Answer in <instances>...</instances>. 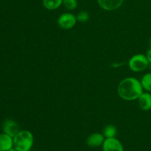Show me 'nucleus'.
<instances>
[{
	"label": "nucleus",
	"mask_w": 151,
	"mask_h": 151,
	"mask_svg": "<svg viewBox=\"0 0 151 151\" xmlns=\"http://www.w3.org/2000/svg\"><path fill=\"white\" fill-rule=\"evenodd\" d=\"M143 90L141 81L131 77L122 80L117 87L119 96L126 101L138 100L143 93Z\"/></svg>",
	"instance_id": "f257e3e1"
},
{
	"label": "nucleus",
	"mask_w": 151,
	"mask_h": 151,
	"mask_svg": "<svg viewBox=\"0 0 151 151\" xmlns=\"http://www.w3.org/2000/svg\"><path fill=\"white\" fill-rule=\"evenodd\" d=\"M34 137L27 130L20 131L13 137V147L18 151H29L33 146Z\"/></svg>",
	"instance_id": "f03ea898"
},
{
	"label": "nucleus",
	"mask_w": 151,
	"mask_h": 151,
	"mask_svg": "<svg viewBox=\"0 0 151 151\" xmlns=\"http://www.w3.org/2000/svg\"><path fill=\"white\" fill-rule=\"evenodd\" d=\"M150 65L147 56L143 54H137L132 56L128 61L129 68L135 72H141L145 70Z\"/></svg>",
	"instance_id": "7ed1b4c3"
},
{
	"label": "nucleus",
	"mask_w": 151,
	"mask_h": 151,
	"mask_svg": "<svg viewBox=\"0 0 151 151\" xmlns=\"http://www.w3.org/2000/svg\"><path fill=\"white\" fill-rule=\"evenodd\" d=\"M77 18L74 14L70 13H64L60 15L58 19V24L63 29H72L75 27L77 22Z\"/></svg>",
	"instance_id": "20e7f679"
},
{
	"label": "nucleus",
	"mask_w": 151,
	"mask_h": 151,
	"mask_svg": "<svg viewBox=\"0 0 151 151\" xmlns=\"http://www.w3.org/2000/svg\"><path fill=\"white\" fill-rule=\"evenodd\" d=\"M102 148L103 151H124L123 145L116 137L105 139Z\"/></svg>",
	"instance_id": "39448f33"
},
{
	"label": "nucleus",
	"mask_w": 151,
	"mask_h": 151,
	"mask_svg": "<svg viewBox=\"0 0 151 151\" xmlns=\"http://www.w3.org/2000/svg\"><path fill=\"white\" fill-rule=\"evenodd\" d=\"M2 128L4 134L10 136L13 138L20 131L19 125L13 119H7L4 121L2 125Z\"/></svg>",
	"instance_id": "423d86ee"
},
{
	"label": "nucleus",
	"mask_w": 151,
	"mask_h": 151,
	"mask_svg": "<svg viewBox=\"0 0 151 151\" xmlns=\"http://www.w3.org/2000/svg\"><path fill=\"white\" fill-rule=\"evenodd\" d=\"M124 0H97L99 6L107 11L114 10L122 6Z\"/></svg>",
	"instance_id": "0eeeda50"
},
{
	"label": "nucleus",
	"mask_w": 151,
	"mask_h": 151,
	"mask_svg": "<svg viewBox=\"0 0 151 151\" xmlns=\"http://www.w3.org/2000/svg\"><path fill=\"white\" fill-rule=\"evenodd\" d=\"M105 139L106 138L103 134L100 133H94L87 138L86 143L91 147H98L103 145Z\"/></svg>",
	"instance_id": "6e6552de"
},
{
	"label": "nucleus",
	"mask_w": 151,
	"mask_h": 151,
	"mask_svg": "<svg viewBox=\"0 0 151 151\" xmlns=\"http://www.w3.org/2000/svg\"><path fill=\"white\" fill-rule=\"evenodd\" d=\"M138 104L140 109L145 111L151 109V94L150 92H143L138 98Z\"/></svg>",
	"instance_id": "1a4fd4ad"
},
{
	"label": "nucleus",
	"mask_w": 151,
	"mask_h": 151,
	"mask_svg": "<svg viewBox=\"0 0 151 151\" xmlns=\"http://www.w3.org/2000/svg\"><path fill=\"white\" fill-rule=\"evenodd\" d=\"M13 147V138L7 134H0V151H8Z\"/></svg>",
	"instance_id": "9d476101"
},
{
	"label": "nucleus",
	"mask_w": 151,
	"mask_h": 151,
	"mask_svg": "<svg viewBox=\"0 0 151 151\" xmlns=\"http://www.w3.org/2000/svg\"><path fill=\"white\" fill-rule=\"evenodd\" d=\"M61 4H63V0H43V5L49 10H55Z\"/></svg>",
	"instance_id": "9b49d317"
},
{
	"label": "nucleus",
	"mask_w": 151,
	"mask_h": 151,
	"mask_svg": "<svg viewBox=\"0 0 151 151\" xmlns=\"http://www.w3.org/2000/svg\"><path fill=\"white\" fill-rule=\"evenodd\" d=\"M116 134H117V130L116 127L113 125H109L106 126L103 131V134L106 139L116 137Z\"/></svg>",
	"instance_id": "f8f14e48"
},
{
	"label": "nucleus",
	"mask_w": 151,
	"mask_h": 151,
	"mask_svg": "<svg viewBox=\"0 0 151 151\" xmlns=\"http://www.w3.org/2000/svg\"><path fill=\"white\" fill-rule=\"evenodd\" d=\"M141 83L143 89L147 92H151V72L143 75L141 80Z\"/></svg>",
	"instance_id": "ddd939ff"
},
{
	"label": "nucleus",
	"mask_w": 151,
	"mask_h": 151,
	"mask_svg": "<svg viewBox=\"0 0 151 151\" xmlns=\"http://www.w3.org/2000/svg\"><path fill=\"white\" fill-rule=\"evenodd\" d=\"M63 4L67 10H75L78 6L77 0H63Z\"/></svg>",
	"instance_id": "4468645a"
},
{
	"label": "nucleus",
	"mask_w": 151,
	"mask_h": 151,
	"mask_svg": "<svg viewBox=\"0 0 151 151\" xmlns=\"http://www.w3.org/2000/svg\"><path fill=\"white\" fill-rule=\"evenodd\" d=\"M77 20L82 23H85L89 19V14L86 11H81L76 16Z\"/></svg>",
	"instance_id": "2eb2a0df"
},
{
	"label": "nucleus",
	"mask_w": 151,
	"mask_h": 151,
	"mask_svg": "<svg viewBox=\"0 0 151 151\" xmlns=\"http://www.w3.org/2000/svg\"><path fill=\"white\" fill-rule=\"evenodd\" d=\"M146 56H147V60H148L150 64H151V47L150 48V50L147 51Z\"/></svg>",
	"instance_id": "dca6fc26"
},
{
	"label": "nucleus",
	"mask_w": 151,
	"mask_h": 151,
	"mask_svg": "<svg viewBox=\"0 0 151 151\" xmlns=\"http://www.w3.org/2000/svg\"><path fill=\"white\" fill-rule=\"evenodd\" d=\"M8 151H18V150H16V148H14V147H12V148L10 149V150H9Z\"/></svg>",
	"instance_id": "f3484780"
},
{
	"label": "nucleus",
	"mask_w": 151,
	"mask_h": 151,
	"mask_svg": "<svg viewBox=\"0 0 151 151\" xmlns=\"http://www.w3.org/2000/svg\"><path fill=\"white\" fill-rule=\"evenodd\" d=\"M149 44H150V47H151V38H150V41H149Z\"/></svg>",
	"instance_id": "a211bd4d"
}]
</instances>
